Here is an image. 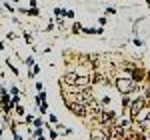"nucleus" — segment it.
Wrapping results in <instances>:
<instances>
[{"instance_id": "1a4fd4ad", "label": "nucleus", "mask_w": 150, "mask_h": 140, "mask_svg": "<svg viewBox=\"0 0 150 140\" xmlns=\"http://www.w3.org/2000/svg\"><path fill=\"white\" fill-rule=\"evenodd\" d=\"M130 96H122V112H128V106H130Z\"/></svg>"}, {"instance_id": "f8f14e48", "label": "nucleus", "mask_w": 150, "mask_h": 140, "mask_svg": "<svg viewBox=\"0 0 150 140\" xmlns=\"http://www.w3.org/2000/svg\"><path fill=\"white\" fill-rule=\"evenodd\" d=\"M22 36H24V42H26V44H30V46H32V44H34V40H32V36L28 34V32H26V30H24V32H22Z\"/></svg>"}, {"instance_id": "39448f33", "label": "nucleus", "mask_w": 150, "mask_h": 140, "mask_svg": "<svg viewBox=\"0 0 150 140\" xmlns=\"http://www.w3.org/2000/svg\"><path fill=\"white\" fill-rule=\"evenodd\" d=\"M146 76H148V74H146V70L142 68V66H138V64H136L134 68L130 70V78H132V80L136 82V84L144 82V80H146Z\"/></svg>"}, {"instance_id": "423d86ee", "label": "nucleus", "mask_w": 150, "mask_h": 140, "mask_svg": "<svg viewBox=\"0 0 150 140\" xmlns=\"http://www.w3.org/2000/svg\"><path fill=\"white\" fill-rule=\"evenodd\" d=\"M76 70H68V72H64L62 74V78H60V86H72L74 82H76Z\"/></svg>"}, {"instance_id": "2eb2a0df", "label": "nucleus", "mask_w": 150, "mask_h": 140, "mask_svg": "<svg viewBox=\"0 0 150 140\" xmlns=\"http://www.w3.org/2000/svg\"><path fill=\"white\" fill-rule=\"evenodd\" d=\"M14 110H16V114H18V116H24V114H26V112H24V108L20 104H16L14 106Z\"/></svg>"}, {"instance_id": "dca6fc26", "label": "nucleus", "mask_w": 150, "mask_h": 140, "mask_svg": "<svg viewBox=\"0 0 150 140\" xmlns=\"http://www.w3.org/2000/svg\"><path fill=\"white\" fill-rule=\"evenodd\" d=\"M32 122H34L36 128H42V126H44V120H42V118H36V120H32Z\"/></svg>"}, {"instance_id": "412c9836", "label": "nucleus", "mask_w": 150, "mask_h": 140, "mask_svg": "<svg viewBox=\"0 0 150 140\" xmlns=\"http://www.w3.org/2000/svg\"><path fill=\"white\" fill-rule=\"evenodd\" d=\"M98 24H100V26H106V16H100V18H98Z\"/></svg>"}, {"instance_id": "f03ea898", "label": "nucleus", "mask_w": 150, "mask_h": 140, "mask_svg": "<svg viewBox=\"0 0 150 140\" xmlns=\"http://www.w3.org/2000/svg\"><path fill=\"white\" fill-rule=\"evenodd\" d=\"M146 104H148V102H146V98H144L142 94H140L138 98L130 100V106H128V118L134 122V120H136V116H138V112H140V110H142Z\"/></svg>"}, {"instance_id": "b1692460", "label": "nucleus", "mask_w": 150, "mask_h": 140, "mask_svg": "<svg viewBox=\"0 0 150 140\" xmlns=\"http://www.w3.org/2000/svg\"><path fill=\"white\" fill-rule=\"evenodd\" d=\"M106 14H116V8H112V6H108V8H106Z\"/></svg>"}, {"instance_id": "bb28decb", "label": "nucleus", "mask_w": 150, "mask_h": 140, "mask_svg": "<svg viewBox=\"0 0 150 140\" xmlns=\"http://www.w3.org/2000/svg\"><path fill=\"white\" fill-rule=\"evenodd\" d=\"M6 38H8V40H14V38H16V34H14V32H8V34H6Z\"/></svg>"}, {"instance_id": "cd10ccee", "label": "nucleus", "mask_w": 150, "mask_h": 140, "mask_svg": "<svg viewBox=\"0 0 150 140\" xmlns=\"http://www.w3.org/2000/svg\"><path fill=\"white\" fill-rule=\"evenodd\" d=\"M66 18H74V12H72V10H66Z\"/></svg>"}, {"instance_id": "393cba45", "label": "nucleus", "mask_w": 150, "mask_h": 140, "mask_svg": "<svg viewBox=\"0 0 150 140\" xmlns=\"http://www.w3.org/2000/svg\"><path fill=\"white\" fill-rule=\"evenodd\" d=\"M48 136H50V140H56V136H58V134L54 132V130H50V134H48Z\"/></svg>"}, {"instance_id": "6ab92c4d", "label": "nucleus", "mask_w": 150, "mask_h": 140, "mask_svg": "<svg viewBox=\"0 0 150 140\" xmlns=\"http://www.w3.org/2000/svg\"><path fill=\"white\" fill-rule=\"evenodd\" d=\"M54 24H56V22H54V20H50V22L46 24V28H44V30H46V32H50V30L54 28Z\"/></svg>"}, {"instance_id": "5701e85b", "label": "nucleus", "mask_w": 150, "mask_h": 140, "mask_svg": "<svg viewBox=\"0 0 150 140\" xmlns=\"http://www.w3.org/2000/svg\"><path fill=\"white\" fill-rule=\"evenodd\" d=\"M10 94H12V96H18V88H16V86H12V88H10Z\"/></svg>"}, {"instance_id": "6e6552de", "label": "nucleus", "mask_w": 150, "mask_h": 140, "mask_svg": "<svg viewBox=\"0 0 150 140\" xmlns=\"http://www.w3.org/2000/svg\"><path fill=\"white\" fill-rule=\"evenodd\" d=\"M6 66L10 68V72L14 74V76H20V72H18V68H16V66H14V64L10 62V58H6Z\"/></svg>"}, {"instance_id": "a878e982", "label": "nucleus", "mask_w": 150, "mask_h": 140, "mask_svg": "<svg viewBox=\"0 0 150 140\" xmlns=\"http://www.w3.org/2000/svg\"><path fill=\"white\" fill-rule=\"evenodd\" d=\"M40 90H44L42 88V82H36V92H40Z\"/></svg>"}, {"instance_id": "9b49d317", "label": "nucleus", "mask_w": 150, "mask_h": 140, "mask_svg": "<svg viewBox=\"0 0 150 140\" xmlns=\"http://www.w3.org/2000/svg\"><path fill=\"white\" fill-rule=\"evenodd\" d=\"M24 14H28V16H40V10L38 8H26Z\"/></svg>"}, {"instance_id": "7ed1b4c3", "label": "nucleus", "mask_w": 150, "mask_h": 140, "mask_svg": "<svg viewBox=\"0 0 150 140\" xmlns=\"http://www.w3.org/2000/svg\"><path fill=\"white\" fill-rule=\"evenodd\" d=\"M64 104L68 108V112H72L74 116L82 118V120H86L88 118V108L84 104H78V102H70V100H64Z\"/></svg>"}, {"instance_id": "c85d7f7f", "label": "nucleus", "mask_w": 150, "mask_h": 140, "mask_svg": "<svg viewBox=\"0 0 150 140\" xmlns=\"http://www.w3.org/2000/svg\"><path fill=\"white\" fill-rule=\"evenodd\" d=\"M0 138H2V130H0Z\"/></svg>"}, {"instance_id": "f3484780", "label": "nucleus", "mask_w": 150, "mask_h": 140, "mask_svg": "<svg viewBox=\"0 0 150 140\" xmlns=\"http://www.w3.org/2000/svg\"><path fill=\"white\" fill-rule=\"evenodd\" d=\"M24 64L32 68V66H34V58H32V56H28V58H24Z\"/></svg>"}, {"instance_id": "9d476101", "label": "nucleus", "mask_w": 150, "mask_h": 140, "mask_svg": "<svg viewBox=\"0 0 150 140\" xmlns=\"http://www.w3.org/2000/svg\"><path fill=\"white\" fill-rule=\"evenodd\" d=\"M80 32H82V24L74 20V24H72V34L76 36V34H80Z\"/></svg>"}, {"instance_id": "f257e3e1", "label": "nucleus", "mask_w": 150, "mask_h": 140, "mask_svg": "<svg viewBox=\"0 0 150 140\" xmlns=\"http://www.w3.org/2000/svg\"><path fill=\"white\" fill-rule=\"evenodd\" d=\"M114 86H116V90L120 92V96H130L132 92H136V86L138 84L132 80L130 76H116Z\"/></svg>"}, {"instance_id": "4be33fe9", "label": "nucleus", "mask_w": 150, "mask_h": 140, "mask_svg": "<svg viewBox=\"0 0 150 140\" xmlns=\"http://www.w3.org/2000/svg\"><path fill=\"white\" fill-rule=\"evenodd\" d=\"M4 8H6L8 12H14V6H10V2H6V4H4Z\"/></svg>"}, {"instance_id": "aec40b11", "label": "nucleus", "mask_w": 150, "mask_h": 140, "mask_svg": "<svg viewBox=\"0 0 150 140\" xmlns=\"http://www.w3.org/2000/svg\"><path fill=\"white\" fill-rule=\"evenodd\" d=\"M132 42H134V46H142V44H144V42H142V40H140V38H134V40H132Z\"/></svg>"}, {"instance_id": "0eeeda50", "label": "nucleus", "mask_w": 150, "mask_h": 140, "mask_svg": "<svg viewBox=\"0 0 150 140\" xmlns=\"http://www.w3.org/2000/svg\"><path fill=\"white\" fill-rule=\"evenodd\" d=\"M90 140H106V130L100 126H92L90 128Z\"/></svg>"}, {"instance_id": "20e7f679", "label": "nucleus", "mask_w": 150, "mask_h": 140, "mask_svg": "<svg viewBox=\"0 0 150 140\" xmlns=\"http://www.w3.org/2000/svg\"><path fill=\"white\" fill-rule=\"evenodd\" d=\"M124 136H126V130L122 128L118 122L114 126H110L108 132H106V140H124Z\"/></svg>"}, {"instance_id": "ddd939ff", "label": "nucleus", "mask_w": 150, "mask_h": 140, "mask_svg": "<svg viewBox=\"0 0 150 140\" xmlns=\"http://www.w3.org/2000/svg\"><path fill=\"white\" fill-rule=\"evenodd\" d=\"M38 72H40V66H38V64H34V66H32V70L28 72V76H30V78H34Z\"/></svg>"}, {"instance_id": "4468645a", "label": "nucleus", "mask_w": 150, "mask_h": 140, "mask_svg": "<svg viewBox=\"0 0 150 140\" xmlns=\"http://www.w3.org/2000/svg\"><path fill=\"white\" fill-rule=\"evenodd\" d=\"M54 16H56V18H60V16H66V10H64V8H54Z\"/></svg>"}, {"instance_id": "a211bd4d", "label": "nucleus", "mask_w": 150, "mask_h": 140, "mask_svg": "<svg viewBox=\"0 0 150 140\" xmlns=\"http://www.w3.org/2000/svg\"><path fill=\"white\" fill-rule=\"evenodd\" d=\"M48 120H50V124H58V116H54V114H46Z\"/></svg>"}]
</instances>
